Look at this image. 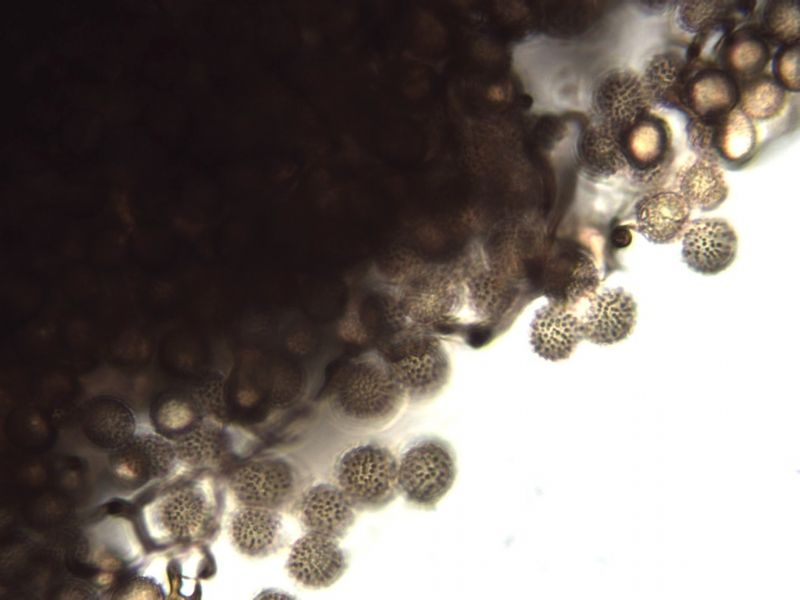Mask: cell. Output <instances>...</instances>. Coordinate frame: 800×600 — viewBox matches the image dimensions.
Segmentation results:
<instances>
[{
    "mask_svg": "<svg viewBox=\"0 0 800 600\" xmlns=\"http://www.w3.org/2000/svg\"><path fill=\"white\" fill-rule=\"evenodd\" d=\"M326 401L337 420L365 431L390 424L407 402L402 387L374 348L338 369L327 388Z\"/></svg>",
    "mask_w": 800,
    "mask_h": 600,
    "instance_id": "6da1fadb",
    "label": "cell"
},
{
    "mask_svg": "<svg viewBox=\"0 0 800 600\" xmlns=\"http://www.w3.org/2000/svg\"><path fill=\"white\" fill-rule=\"evenodd\" d=\"M222 500L209 480H198L163 493L145 512L146 525L160 541L200 542L218 532Z\"/></svg>",
    "mask_w": 800,
    "mask_h": 600,
    "instance_id": "7a4b0ae2",
    "label": "cell"
},
{
    "mask_svg": "<svg viewBox=\"0 0 800 600\" xmlns=\"http://www.w3.org/2000/svg\"><path fill=\"white\" fill-rule=\"evenodd\" d=\"M374 349L386 362L410 404L430 401L449 380L450 363L446 351L431 336L407 329L395 333Z\"/></svg>",
    "mask_w": 800,
    "mask_h": 600,
    "instance_id": "3957f363",
    "label": "cell"
},
{
    "mask_svg": "<svg viewBox=\"0 0 800 600\" xmlns=\"http://www.w3.org/2000/svg\"><path fill=\"white\" fill-rule=\"evenodd\" d=\"M336 484L356 511H377L400 494L398 459L385 445L366 442L345 450L334 467Z\"/></svg>",
    "mask_w": 800,
    "mask_h": 600,
    "instance_id": "277c9868",
    "label": "cell"
},
{
    "mask_svg": "<svg viewBox=\"0 0 800 600\" xmlns=\"http://www.w3.org/2000/svg\"><path fill=\"white\" fill-rule=\"evenodd\" d=\"M227 485L239 505L279 512H294L307 488L297 464L279 455L260 456L235 465L228 473Z\"/></svg>",
    "mask_w": 800,
    "mask_h": 600,
    "instance_id": "5b68a950",
    "label": "cell"
},
{
    "mask_svg": "<svg viewBox=\"0 0 800 600\" xmlns=\"http://www.w3.org/2000/svg\"><path fill=\"white\" fill-rule=\"evenodd\" d=\"M456 474L453 448L436 436L414 440L398 459L399 492L417 508L434 509L453 486Z\"/></svg>",
    "mask_w": 800,
    "mask_h": 600,
    "instance_id": "8992f818",
    "label": "cell"
},
{
    "mask_svg": "<svg viewBox=\"0 0 800 600\" xmlns=\"http://www.w3.org/2000/svg\"><path fill=\"white\" fill-rule=\"evenodd\" d=\"M686 133L687 143L698 158L719 166L744 163L757 140L752 120L737 107L716 116L691 117Z\"/></svg>",
    "mask_w": 800,
    "mask_h": 600,
    "instance_id": "52a82bcc",
    "label": "cell"
},
{
    "mask_svg": "<svg viewBox=\"0 0 800 600\" xmlns=\"http://www.w3.org/2000/svg\"><path fill=\"white\" fill-rule=\"evenodd\" d=\"M651 106L642 78L626 68L606 73L592 96L593 117L620 135L650 113Z\"/></svg>",
    "mask_w": 800,
    "mask_h": 600,
    "instance_id": "ba28073f",
    "label": "cell"
},
{
    "mask_svg": "<svg viewBox=\"0 0 800 600\" xmlns=\"http://www.w3.org/2000/svg\"><path fill=\"white\" fill-rule=\"evenodd\" d=\"M681 239L683 261L702 275L719 274L736 258L738 238L732 226L723 219L692 220Z\"/></svg>",
    "mask_w": 800,
    "mask_h": 600,
    "instance_id": "9c48e42d",
    "label": "cell"
},
{
    "mask_svg": "<svg viewBox=\"0 0 800 600\" xmlns=\"http://www.w3.org/2000/svg\"><path fill=\"white\" fill-rule=\"evenodd\" d=\"M348 556L339 540L306 533L296 540L286 562L289 576L300 585L327 588L344 574Z\"/></svg>",
    "mask_w": 800,
    "mask_h": 600,
    "instance_id": "30bf717a",
    "label": "cell"
},
{
    "mask_svg": "<svg viewBox=\"0 0 800 600\" xmlns=\"http://www.w3.org/2000/svg\"><path fill=\"white\" fill-rule=\"evenodd\" d=\"M621 139L632 177L640 183L656 180L671 156V134L666 122L648 113L629 127Z\"/></svg>",
    "mask_w": 800,
    "mask_h": 600,
    "instance_id": "8fae6325",
    "label": "cell"
},
{
    "mask_svg": "<svg viewBox=\"0 0 800 600\" xmlns=\"http://www.w3.org/2000/svg\"><path fill=\"white\" fill-rule=\"evenodd\" d=\"M306 533L343 539L356 519V510L337 484L307 486L295 511Z\"/></svg>",
    "mask_w": 800,
    "mask_h": 600,
    "instance_id": "7c38bea8",
    "label": "cell"
},
{
    "mask_svg": "<svg viewBox=\"0 0 800 600\" xmlns=\"http://www.w3.org/2000/svg\"><path fill=\"white\" fill-rule=\"evenodd\" d=\"M598 284V270L590 254L580 246H570L550 261L545 293L549 302L575 310L596 293Z\"/></svg>",
    "mask_w": 800,
    "mask_h": 600,
    "instance_id": "4fadbf2b",
    "label": "cell"
},
{
    "mask_svg": "<svg viewBox=\"0 0 800 600\" xmlns=\"http://www.w3.org/2000/svg\"><path fill=\"white\" fill-rule=\"evenodd\" d=\"M580 316L583 337L594 344L611 345L625 340L633 331L637 305L622 289L595 293Z\"/></svg>",
    "mask_w": 800,
    "mask_h": 600,
    "instance_id": "5bb4252c",
    "label": "cell"
},
{
    "mask_svg": "<svg viewBox=\"0 0 800 600\" xmlns=\"http://www.w3.org/2000/svg\"><path fill=\"white\" fill-rule=\"evenodd\" d=\"M229 535L234 547L251 558L275 554L287 542L281 512L247 505H239L232 512Z\"/></svg>",
    "mask_w": 800,
    "mask_h": 600,
    "instance_id": "9a60e30c",
    "label": "cell"
},
{
    "mask_svg": "<svg viewBox=\"0 0 800 600\" xmlns=\"http://www.w3.org/2000/svg\"><path fill=\"white\" fill-rule=\"evenodd\" d=\"M692 208L677 192L653 191L635 204L637 231L654 244L680 240L689 224Z\"/></svg>",
    "mask_w": 800,
    "mask_h": 600,
    "instance_id": "2e32d148",
    "label": "cell"
},
{
    "mask_svg": "<svg viewBox=\"0 0 800 600\" xmlns=\"http://www.w3.org/2000/svg\"><path fill=\"white\" fill-rule=\"evenodd\" d=\"M529 339L533 351L541 358L552 362L565 360L584 339L580 316L574 309L549 302L536 311Z\"/></svg>",
    "mask_w": 800,
    "mask_h": 600,
    "instance_id": "e0dca14e",
    "label": "cell"
},
{
    "mask_svg": "<svg viewBox=\"0 0 800 600\" xmlns=\"http://www.w3.org/2000/svg\"><path fill=\"white\" fill-rule=\"evenodd\" d=\"M737 80L722 68L706 67L692 73L685 93V111L691 117H709L737 107Z\"/></svg>",
    "mask_w": 800,
    "mask_h": 600,
    "instance_id": "ac0fdd59",
    "label": "cell"
},
{
    "mask_svg": "<svg viewBox=\"0 0 800 600\" xmlns=\"http://www.w3.org/2000/svg\"><path fill=\"white\" fill-rule=\"evenodd\" d=\"M693 70L679 53L667 51L654 55L641 77L652 104L686 112L685 93Z\"/></svg>",
    "mask_w": 800,
    "mask_h": 600,
    "instance_id": "d6986e66",
    "label": "cell"
},
{
    "mask_svg": "<svg viewBox=\"0 0 800 600\" xmlns=\"http://www.w3.org/2000/svg\"><path fill=\"white\" fill-rule=\"evenodd\" d=\"M578 155L592 178L606 179L627 168L621 135L594 117L581 133Z\"/></svg>",
    "mask_w": 800,
    "mask_h": 600,
    "instance_id": "ffe728a7",
    "label": "cell"
},
{
    "mask_svg": "<svg viewBox=\"0 0 800 600\" xmlns=\"http://www.w3.org/2000/svg\"><path fill=\"white\" fill-rule=\"evenodd\" d=\"M770 58L768 41L756 28H741L730 34L720 48L722 69L736 80L757 76Z\"/></svg>",
    "mask_w": 800,
    "mask_h": 600,
    "instance_id": "44dd1931",
    "label": "cell"
},
{
    "mask_svg": "<svg viewBox=\"0 0 800 600\" xmlns=\"http://www.w3.org/2000/svg\"><path fill=\"white\" fill-rule=\"evenodd\" d=\"M678 182L677 192L692 209L702 212L715 210L728 196V186L721 167L701 158L680 173Z\"/></svg>",
    "mask_w": 800,
    "mask_h": 600,
    "instance_id": "7402d4cb",
    "label": "cell"
},
{
    "mask_svg": "<svg viewBox=\"0 0 800 600\" xmlns=\"http://www.w3.org/2000/svg\"><path fill=\"white\" fill-rule=\"evenodd\" d=\"M128 443L127 448L120 451L115 460V469L119 477L131 481L146 482L158 477L169 469L173 461L172 447L156 437H146L144 441Z\"/></svg>",
    "mask_w": 800,
    "mask_h": 600,
    "instance_id": "603a6c76",
    "label": "cell"
},
{
    "mask_svg": "<svg viewBox=\"0 0 800 600\" xmlns=\"http://www.w3.org/2000/svg\"><path fill=\"white\" fill-rule=\"evenodd\" d=\"M785 89L772 77L759 74L743 81L737 108L751 120H767L784 108Z\"/></svg>",
    "mask_w": 800,
    "mask_h": 600,
    "instance_id": "cb8c5ba5",
    "label": "cell"
},
{
    "mask_svg": "<svg viewBox=\"0 0 800 600\" xmlns=\"http://www.w3.org/2000/svg\"><path fill=\"white\" fill-rule=\"evenodd\" d=\"M233 441L224 428L207 424L196 428L184 443L183 455L200 468H214L233 455Z\"/></svg>",
    "mask_w": 800,
    "mask_h": 600,
    "instance_id": "d4e9b609",
    "label": "cell"
},
{
    "mask_svg": "<svg viewBox=\"0 0 800 600\" xmlns=\"http://www.w3.org/2000/svg\"><path fill=\"white\" fill-rule=\"evenodd\" d=\"M799 5L795 1L768 2L761 15L758 30L769 42L783 46L797 44L799 40Z\"/></svg>",
    "mask_w": 800,
    "mask_h": 600,
    "instance_id": "484cf974",
    "label": "cell"
},
{
    "mask_svg": "<svg viewBox=\"0 0 800 600\" xmlns=\"http://www.w3.org/2000/svg\"><path fill=\"white\" fill-rule=\"evenodd\" d=\"M728 6L717 1H686L678 11V21L682 29L700 33L705 29L729 20L726 16Z\"/></svg>",
    "mask_w": 800,
    "mask_h": 600,
    "instance_id": "4316f807",
    "label": "cell"
},
{
    "mask_svg": "<svg viewBox=\"0 0 800 600\" xmlns=\"http://www.w3.org/2000/svg\"><path fill=\"white\" fill-rule=\"evenodd\" d=\"M773 78L788 91L798 92L799 82V45L781 47L774 56Z\"/></svg>",
    "mask_w": 800,
    "mask_h": 600,
    "instance_id": "83f0119b",
    "label": "cell"
}]
</instances>
